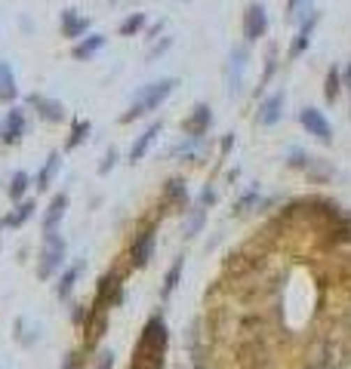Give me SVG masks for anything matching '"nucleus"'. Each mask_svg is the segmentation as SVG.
<instances>
[{
	"label": "nucleus",
	"mask_w": 351,
	"mask_h": 369,
	"mask_svg": "<svg viewBox=\"0 0 351 369\" xmlns=\"http://www.w3.org/2000/svg\"><path fill=\"white\" fill-rule=\"evenodd\" d=\"M318 25H320V13H318V10H308V16L302 19V25H299V31H296V37H293V43H290V53H287L290 62H296L299 56L308 53L311 37H315V28H318Z\"/></svg>",
	"instance_id": "7"
},
{
	"label": "nucleus",
	"mask_w": 351,
	"mask_h": 369,
	"mask_svg": "<svg viewBox=\"0 0 351 369\" xmlns=\"http://www.w3.org/2000/svg\"><path fill=\"white\" fill-rule=\"evenodd\" d=\"M0 228H3V221H0Z\"/></svg>",
	"instance_id": "38"
},
{
	"label": "nucleus",
	"mask_w": 351,
	"mask_h": 369,
	"mask_svg": "<svg viewBox=\"0 0 351 369\" xmlns=\"http://www.w3.org/2000/svg\"><path fill=\"white\" fill-rule=\"evenodd\" d=\"M25 127H28L25 111L13 105L10 111H6L3 123H0V142H3V145H19L22 139H25Z\"/></svg>",
	"instance_id": "9"
},
{
	"label": "nucleus",
	"mask_w": 351,
	"mask_h": 369,
	"mask_svg": "<svg viewBox=\"0 0 351 369\" xmlns=\"http://www.w3.org/2000/svg\"><path fill=\"white\" fill-rule=\"evenodd\" d=\"M16 95H19L16 74H13V68L6 62H0V102H3V105H10Z\"/></svg>",
	"instance_id": "20"
},
{
	"label": "nucleus",
	"mask_w": 351,
	"mask_h": 369,
	"mask_svg": "<svg viewBox=\"0 0 351 369\" xmlns=\"http://www.w3.org/2000/svg\"><path fill=\"white\" fill-rule=\"evenodd\" d=\"M176 86H179V77H160V80H151V84H145L136 95H133L130 108L121 114V123H133V120H139V117L158 111L163 102H167L170 95L176 93Z\"/></svg>",
	"instance_id": "2"
},
{
	"label": "nucleus",
	"mask_w": 351,
	"mask_h": 369,
	"mask_svg": "<svg viewBox=\"0 0 351 369\" xmlns=\"http://www.w3.org/2000/svg\"><path fill=\"white\" fill-rule=\"evenodd\" d=\"M59 164H62V157H59V151H53L47 157V164H43V169L37 173V191H43V188H50V182H53V175H56V169Z\"/></svg>",
	"instance_id": "23"
},
{
	"label": "nucleus",
	"mask_w": 351,
	"mask_h": 369,
	"mask_svg": "<svg viewBox=\"0 0 351 369\" xmlns=\"http://www.w3.org/2000/svg\"><path fill=\"white\" fill-rule=\"evenodd\" d=\"M274 74H278V47H268V53H265V71H262V77H259V86H256V95L259 93H265V86L274 80Z\"/></svg>",
	"instance_id": "21"
},
{
	"label": "nucleus",
	"mask_w": 351,
	"mask_h": 369,
	"mask_svg": "<svg viewBox=\"0 0 351 369\" xmlns=\"http://www.w3.org/2000/svg\"><path fill=\"white\" fill-rule=\"evenodd\" d=\"M256 201H259V191H250V194H244V197H241V201H237V206H234V212H241V216H244V212H246V210H250V206H253V203H256Z\"/></svg>",
	"instance_id": "33"
},
{
	"label": "nucleus",
	"mask_w": 351,
	"mask_h": 369,
	"mask_svg": "<svg viewBox=\"0 0 351 369\" xmlns=\"http://www.w3.org/2000/svg\"><path fill=\"white\" fill-rule=\"evenodd\" d=\"M89 136V120H74L71 123V136H68V142H65V151H74L84 139Z\"/></svg>",
	"instance_id": "27"
},
{
	"label": "nucleus",
	"mask_w": 351,
	"mask_h": 369,
	"mask_svg": "<svg viewBox=\"0 0 351 369\" xmlns=\"http://www.w3.org/2000/svg\"><path fill=\"white\" fill-rule=\"evenodd\" d=\"M114 164H117V151H114V148H111V151L105 154V164L99 166V173H102V175H108V169L114 166Z\"/></svg>",
	"instance_id": "35"
},
{
	"label": "nucleus",
	"mask_w": 351,
	"mask_h": 369,
	"mask_svg": "<svg viewBox=\"0 0 351 369\" xmlns=\"http://www.w3.org/2000/svg\"><path fill=\"white\" fill-rule=\"evenodd\" d=\"M154 253V228H145L133 237V246H130V265L133 268H145L148 258Z\"/></svg>",
	"instance_id": "12"
},
{
	"label": "nucleus",
	"mask_w": 351,
	"mask_h": 369,
	"mask_svg": "<svg viewBox=\"0 0 351 369\" xmlns=\"http://www.w3.org/2000/svg\"><path fill=\"white\" fill-rule=\"evenodd\" d=\"M145 25H148V16H145V13H130V16L121 22L117 34H121V37H136V34L145 31Z\"/></svg>",
	"instance_id": "22"
},
{
	"label": "nucleus",
	"mask_w": 351,
	"mask_h": 369,
	"mask_svg": "<svg viewBox=\"0 0 351 369\" xmlns=\"http://www.w3.org/2000/svg\"><path fill=\"white\" fill-rule=\"evenodd\" d=\"M102 47H105V34H87V37H77V40H74L71 56L77 58V62H87V58H93Z\"/></svg>",
	"instance_id": "16"
},
{
	"label": "nucleus",
	"mask_w": 351,
	"mask_h": 369,
	"mask_svg": "<svg viewBox=\"0 0 351 369\" xmlns=\"http://www.w3.org/2000/svg\"><path fill=\"white\" fill-rule=\"evenodd\" d=\"M268 28H271V19H268L265 3H259V0H250V3L244 6V16H241L244 43H259L262 37H268Z\"/></svg>",
	"instance_id": "3"
},
{
	"label": "nucleus",
	"mask_w": 351,
	"mask_h": 369,
	"mask_svg": "<svg viewBox=\"0 0 351 369\" xmlns=\"http://www.w3.org/2000/svg\"><path fill=\"white\" fill-rule=\"evenodd\" d=\"M6 191H10L13 201H22V194L28 191V173H22V169H19V173L10 179V188H6Z\"/></svg>",
	"instance_id": "29"
},
{
	"label": "nucleus",
	"mask_w": 351,
	"mask_h": 369,
	"mask_svg": "<svg viewBox=\"0 0 351 369\" xmlns=\"http://www.w3.org/2000/svg\"><path fill=\"white\" fill-rule=\"evenodd\" d=\"M114 366V354H102L99 357V369H111Z\"/></svg>",
	"instance_id": "36"
},
{
	"label": "nucleus",
	"mask_w": 351,
	"mask_h": 369,
	"mask_svg": "<svg viewBox=\"0 0 351 369\" xmlns=\"http://www.w3.org/2000/svg\"><path fill=\"white\" fill-rule=\"evenodd\" d=\"M163 354H167V323L160 317H151L139 336L136 354H133V369H160Z\"/></svg>",
	"instance_id": "1"
},
{
	"label": "nucleus",
	"mask_w": 351,
	"mask_h": 369,
	"mask_svg": "<svg viewBox=\"0 0 351 369\" xmlns=\"http://www.w3.org/2000/svg\"><path fill=\"white\" fill-rule=\"evenodd\" d=\"M200 203H204V206L207 203H216V194H213L210 188H204V194H200Z\"/></svg>",
	"instance_id": "37"
},
{
	"label": "nucleus",
	"mask_w": 351,
	"mask_h": 369,
	"mask_svg": "<svg viewBox=\"0 0 351 369\" xmlns=\"http://www.w3.org/2000/svg\"><path fill=\"white\" fill-rule=\"evenodd\" d=\"M62 262H65V240L59 237L56 231H47V237H43L40 262H37V277H40V280L53 277V271L62 268Z\"/></svg>",
	"instance_id": "5"
},
{
	"label": "nucleus",
	"mask_w": 351,
	"mask_h": 369,
	"mask_svg": "<svg viewBox=\"0 0 351 369\" xmlns=\"http://www.w3.org/2000/svg\"><path fill=\"white\" fill-rule=\"evenodd\" d=\"M59 25H62V37H65V40H77V37H84L89 31V19L80 10H74V6L62 10Z\"/></svg>",
	"instance_id": "13"
},
{
	"label": "nucleus",
	"mask_w": 351,
	"mask_h": 369,
	"mask_svg": "<svg viewBox=\"0 0 351 369\" xmlns=\"http://www.w3.org/2000/svg\"><path fill=\"white\" fill-rule=\"evenodd\" d=\"M34 210H37V206H34L31 201L19 203V206H16V212H10V216L3 219V225H6V228H19V225H25V221L31 219V212H34Z\"/></svg>",
	"instance_id": "26"
},
{
	"label": "nucleus",
	"mask_w": 351,
	"mask_h": 369,
	"mask_svg": "<svg viewBox=\"0 0 351 369\" xmlns=\"http://www.w3.org/2000/svg\"><path fill=\"white\" fill-rule=\"evenodd\" d=\"M65 210H68V194H56L53 201H50V206H47V216H43V228H47V231H56V225L62 221Z\"/></svg>",
	"instance_id": "19"
},
{
	"label": "nucleus",
	"mask_w": 351,
	"mask_h": 369,
	"mask_svg": "<svg viewBox=\"0 0 351 369\" xmlns=\"http://www.w3.org/2000/svg\"><path fill=\"white\" fill-rule=\"evenodd\" d=\"M121 301V274H105L99 280V290H96L93 308H111Z\"/></svg>",
	"instance_id": "14"
},
{
	"label": "nucleus",
	"mask_w": 351,
	"mask_h": 369,
	"mask_svg": "<svg viewBox=\"0 0 351 369\" xmlns=\"http://www.w3.org/2000/svg\"><path fill=\"white\" fill-rule=\"evenodd\" d=\"M213 127V108L207 105V102H197V105L191 108V114L182 120V132L191 139H204L207 132Z\"/></svg>",
	"instance_id": "8"
},
{
	"label": "nucleus",
	"mask_w": 351,
	"mask_h": 369,
	"mask_svg": "<svg viewBox=\"0 0 351 369\" xmlns=\"http://www.w3.org/2000/svg\"><path fill=\"white\" fill-rule=\"evenodd\" d=\"M170 47H173V37H163V40L160 43H154V47L151 49H148V62H154V58H160L163 53H167V49Z\"/></svg>",
	"instance_id": "31"
},
{
	"label": "nucleus",
	"mask_w": 351,
	"mask_h": 369,
	"mask_svg": "<svg viewBox=\"0 0 351 369\" xmlns=\"http://www.w3.org/2000/svg\"><path fill=\"white\" fill-rule=\"evenodd\" d=\"M108 327V308H93L87 317V348H96Z\"/></svg>",
	"instance_id": "15"
},
{
	"label": "nucleus",
	"mask_w": 351,
	"mask_h": 369,
	"mask_svg": "<svg viewBox=\"0 0 351 369\" xmlns=\"http://www.w3.org/2000/svg\"><path fill=\"white\" fill-rule=\"evenodd\" d=\"M299 123H302V127L308 129V136H315L318 142L333 145V127H330V120L324 117V111L305 105L302 111H299Z\"/></svg>",
	"instance_id": "6"
},
{
	"label": "nucleus",
	"mask_w": 351,
	"mask_h": 369,
	"mask_svg": "<svg viewBox=\"0 0 351 369\" xmlns=\"http://www.w3.org/2000/svg\"><path fill=\"white\" fill-rule=\"evenodd\" d=\"M200 225H204V210H191V219H188V225H185V237L197 234Z\"/></svg>",
	"instance_id": "30"
},
{
	"label": "nucleus",
	"mask_w": 351,
	"mask_h": 369,
	"mask_svg": "<svg viewBox=\"0 0 351 369\" xmlns=\"http://www.w3.org/2000/svg\"><path fill=\"white\" fill-rule=\"evenodd\" d=\"M299 13H308V0H287V19H296Z\"/></svg>",
	"instance_id": "32"
},
{
	"label": "nucleus",
	"mask_w": 351,
	"mask_h": 369,
	"mask_svg": "<svg viewBox=\"0 0 351 369\" xmlns=\"http://www.w3.org/2000/svg\"><path fill=\"white\" fill-rule=\"evenodd\" d=\"M160 129H163V123L160 120H154V123H148V129L142 132V136L136 139V142H133V148H130V160L133 164H136V160H142L148 154V148L154 145V139L160 136Z\"/></svg>",
	"instance_id": "18"
},
{
	"label": "nucleus",
	"mask_w": 351,
	"mask_h": 369,
	"mask_svg": "<svg viewBox=\"0 0 351 369\" xmlns=\"http://www.w3.org/2000/svg\"><path fill=\"white\" fill-rule=\"evenodd\" d=\"M28 105H31L37 111V117L47 120V123H62L65 120V105L56 102V99H47V95H40V93H31L28 95Z\"/></svg>",
	"instance_id": "11"
},
{
	"label": "nucleus",
	"mask_w": 351,
	"mask_h": 369,
	"mask_svg": "<svg viewBox=\"0 0 351 369\" xmlns=\"http://www.w3.org/2000/svg\"><path fill=\"white\" fill-rule=\"evenodd\" d=\"M80 271H84V262L71 265V268L62 274V280H59V286H56V295H59V299H68V295H71V290H74V280L80 277Z\"/></svg>",
	"instance_id": "24"
},
{
	"label": "nucleus",
	"mask_w": 351,
	"mask_h": 369,
	"mask_svg": "<svg viewBox=\"0 0 351 369\" xmlns=\"http://www.w3.org/2000/svg\"><path fill=\"white\" fill-rule=\"evenodd\" d=\"M246 68H250V49L246 43H237L228 56V65H225V90H228V99H237L244 93V84H246Z\"/></svg>",
	"instance_id": "4"
},
{
	"label": "nucleus",
	"mask_w": 351,
	"mask_h": 369,
	"mask_svg": "<svg viewBox=\"0 0 351 369\" xmlns=\"http://www.w3.org/2000/svg\"><path fill=\"white\" fill-rule=\"evenodd\" d=\"M283 108H287V93H283V90L265 95V99L259 102L256 123H259V127H274V123L283 117Z\"/></svg>",
	"instance_id": "10"
},
{
	"label": "nucleus",
	"mask_w": 351,
	"mask_h": 369,
	"mask_svg": "<svg viewBox=\"0 0 351 369\" xmlns=\"http://www.w3.org/2000/svg\"><path fill=\"white\" fill-rule=\"evenodd\" d=\"M339 93H342V71L330 68V71H327V80H324V99L333 105V102L339 99Z\"/></svg>",
	"instance_id": "25"
},
{
	"label": "nucleus",
	"mask_w": 351,
	"mask_h": 369,
	"mask_svg": "<svg viewBox=\"0 0 351 369\" xmlns=\"http://www.w3.org/2000/svg\"><path fill=\"white\" fill-rule=\"evenodd\" d=\"M182 265H185V258L179 256L176 262H173V268L167 271V280H163V299H167V295H173L176 283H179V274H182Z\"/></svg>",
	"instance_id": "28"
},
{
	"label": "nucleus",
	"mask_w": 351,
	"mask_h": 369,
	"mask_svg": "<svg viewBox=\"0 0 351 369\" xmlns=\"http://www.w3.org/2000/svg\"><path fill=\"white\" fill-rule=\"evenodd\" d=\"M62 369H84V357H80L77 351L65 354V360H62Z\"/></svg>",
	"instance_id": "34"
},
{
	"label": "nucleus",
	"mask_w": 351,
	"mask_h": 369,
	"mask_svg": "<svg viewBox=\"0 0 351 369\" xmlns=\"http://www.w3.org/2000/svg\"><path fill=\"white\" fill-rule=\"evenodd\" d=\"M163 206H170V210L182 212L185 206H188V188H185L182 179H170L167 188H163Z\"/></svg>",
	"instance_id": "17"
}]
</instances>
